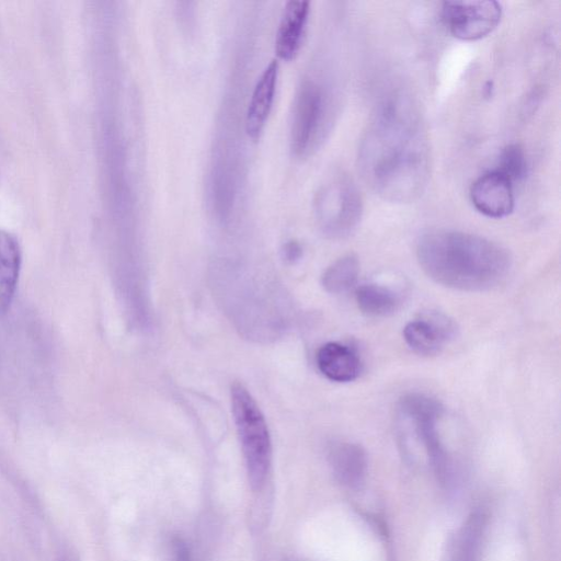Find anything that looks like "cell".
Listing matches in <instances>:
<instances>
[{
	"mask_svg": "<svg viewBox=\"0 0 561 561\" xmlns=\"http://www.w3.org/2000/svg\"><path fill=\"white\" fill-rule=\"evenodd\" d=\"M502 18L496 1H446L443 19L449 32L462 41H477L492 33Z\"/></svg>",
	"mask_w": 561,
	"mask_h": 561,
	"instance_id": "obj_8",
	"label": "cell"
},
{
	"mask_svg": "<svg viewBox=\"0 0 561 561\" xmlns=\"http://www.w3.org/2000/svg\"><path fill=\"white\" fill-rule=\"evenodd\" d=\"M309 1L290 0L286 3L276 32L275 51L284 60L299 51L309 15Z\"/></svg>",
	"mask_w": 561,
	"mask_h": 561,
	"instance_id": "obj_11",
	"label": "cell"
},
{
	"mask_svg": "<svg viewBox=\"0 0 561 561\" xmlns=\"http://www.w3.org/2000/svg\"><path fill=\"white\" fill-rule=\"evenodd\" d=\"M175 561H191L190 552L181 541L175 545Z\"/></svg>",
	"mask_w": 561,
	"mask_h": 561,
	"instance_id": "obj_20",
	"label": "cell"
},
{
	"mask_svg": "<svg viewBox=\"0 0 561 561\" xmlns=\"http://www.w3.org/2000/svg\"><path fill=\"white\" fill-rule=\"evenodd\" d=\"M362 194L347 174L339 173L321 185L314 197L318 225L329 238L351 234L363 215Z\"/></svg>",
	"mask_w": 561,
	"mask_h": 561,
	"instance_id": "obj_6",
	"label": "cell"
},
{
	"mask_svg": "<svg viewBox=\"0 0 561 561\" xmlns=\"http://www.w3.org/2000/svg\"><path fill=\"white\" fill-rule=\"evenodd\" d=\"M301 253H302V249H301L300 244L296 241L291 240L284 245L283 254H284V257L289 262H294V261L298 260L300 257Z\"/></svg>",
	"mask_w": 561,
	"mask_h": 561,
	"instance_id": "obj_19",
	"label": "cell"
},
{
	"mask_svg": "<svg viewBox=\"0 0 561 561\" xmlns=\"http://www.w3.org/2000/svg\"><path fill=\"white\" fill-rule=\"evenodd\" d=\"M403 339L414 353L422 356L436 355L448 343L442 331L422 314L405 324Z\"/></svg>",
	"mask_w": 561,
	"mask_h": 561,
	"instance_id": "obj_15",
	"label": "cell"
},
{
	"mask_svg": "<svg viewBox=\"0 0 561 561\" xmlns=\"http://www.w3.org/2000/svg\"><path fill=\"white\" fill-rule=\"evenodd\" d=\"M329 462L337 480L350 486H358L366 472V454L354 443L340 442L331 446Z\"/></svg>",
	"mask_w": 561,
	"mask_h": 561,
	"instance_id": "obj_14",
	"label": "cell"
},
{
	"mask_svg": "<svg viewBox=\"0 0 561 561\" xmlns=\"http://www.w3.org/2000/svg\"><path fill=\"white\" fill-rule=\"evenodd\" d=\"M495 170L512 183L522 181L528 170L524 148L519 144H511L504 147L499 156L497 168Z\"/></svg>",
	"mask_w": 561,
	"mask_h": 561,
	"instance_id": "obj_18",
	"label": "cell"
},
{
	"mask_svg": "<svg viewBox=\"0 0 561 561\" xmlns=\"http://www.w3.org/2000/svg\"><path fill=\"white\" fill-rule=\"evenodd\" d=\"M358 309L369 317H387L399 307L400 299L390 288L378 284H364L356 289Z\"/></svg>",
	"mask_w": 561,
	"mask_h": 561,
	"instance_id": "obj_16",
	"label": "cell"
},
{
	"mask_svg": "<svg viewBox=\"0 0 561 561\" xmlns=\"http://www.w3.org/2000/svg\"><path fill=\"white\" fill-rule=\"evenodd\" d=\"M321 374L335 382L355 380L362 370V363L356 352L339 342L323 344L316 356Z\"/></svg>",
	"mask_w": 561,
	"mask_h": 561,
	"instance_id": "obj_12",
	"label": "cell"
},
{
	"mask_svg": "<svg viewBox=\"0 0 561 561\" xmlns=\"http://www.w3.org/2000/svg\"><path fill=\"white\" fill-rule=\"evenodd\" d=\"M470 199L474 208L486 217H506L515 205L513 183L496 170L486 172L472 183Z\"/></svg>",
	"mask_w": 561,
	"mask_h": 561,
	"instance_id": "obj_9",
	"label": "cell"
},
{
	"mask_svg": "<svg viewBox=\"0 0 561 561\" xmlns=\"http://www.w3.org/2000/svg\"><path fill=\"white\" fill-rule=\"evenodd\" d=\"M358 171L370 190L391 203H411L431 174L428 137L414 102L403 93L385 100L364 130Z\"/></svg>",
	"mask_w": 561,
	"mask_h": 561,
	"instance_id": "obj_1",
	"label": "cell"
},
{
	"mask_svg": "<svg viewBox=\"0 0 561 561\" xmlns=\"http://www.w3.org/2000/svg\"><path fill=\"white\" fill-rule=\"evenodd\" d=\"M231 408L249 482L253 489H260L272 462V443L266 421L242 383L236 382L231 387Z\"/></svg>",
	"mask_w": 561,
	"mask_h": 561,
	"instance_id": "obj_5",
	"label": "cell"
},
{
	"mask_svg": "<svg viewBox=\"0 0 561 561\" xmlns=\"http://www.w3.org/2000/svg\"><path fill=\"white\" fill-rule=\"evenodd\" d=\"M22 262L18 239L0 229V316L11 306L15 295Z\"/></svg>",
	"mask_w": 561,
	"mask_h": 561,
	"instance_id": "obj_13",
	"label": "cell"
},
{
	"mask_svg": "<svg viewBox=\"0 0 561 561\" xmlns=\"http://www.w3.org/2000/svg\"><path fill=\"white\" fill-rule=\"evenodd\" d=\"M444 409L434 398L419 392L404 394L397 407V421L402 433H411L424 446L436 472L444 476L446 455L437 425Z\"/></svg>",
	"mask_w": 561,
	"mask_h": 561,
	"instance_id": "obj_7",
	"label": "cell"
},
{
	"mask_svg": "<svg viewBox=\"0 0 561 561\" xmlns=\"http://www.w3.org/2000/svg\"><path fill=\"white\" fill-rule=\"evenodd\" d=\"M336 115L331 90L311 78H305L296 92L289 141L293 153L305 157L316 150L329 135Z\"/></svg>",
	"mask_w": 561,
	"mask_h": 561,
	"instance_id": "obj_4",
	"label": "cell"
},
{
	"mask_svg": "<svg viewBox=\"0 0 561 561\" xmlns=\"http://www.w3.org/2000/svg\"><path fill=\"white\" fill-rule=\"evenodd\" d=\"M222 305L238 329L255 340H268L284 329L275 291L249 272H217Z\"/></svg>",
	"mask_w": 561,
	"mask_h": 561,
	"instance_id": "obj_3",
	"label": "cell"
},
{
	"mask_svg": "<svg viewBox=\"0 0 561 561\" xmlns=\"http://www.w3.org/2000/svg\"><path fill=\"white\" fill-rule=\"evenodd\" d=\"M278 61L272 59L260 75L245 113V131L250 138L256 139L266 123L272 108L278 77Z\"/></svg>",
	"mask_w": 561,
	"mask_h": 561,
	"instance_id": "obj_10",
	"label": "cell"
},
{
	"mask_svg": "<svg viewBox=\"0 0 561 561\" xmlns=\"http://www.w3.org/2000/svg\"><path fill=\"white\" fill-rule=\"evenodd\" d=\"M359 275V261L354 254H346L334 261L322 275L323 288L333 295L351 290Z\"/></svg>",
	"mask_w": 561,
	"mask_h": 561,
	"instance_id": "obj_17",
	"label": "cell"
},
{
	"mask_svg": "<svg viewBox=\"0 0 561 561\" xmlns=\"http://www.w3.org/2000/svg\"><path fill=\"white\" fill-rule=\"evenodd\" d=\"M416 256L435 283L462 291H483L503 283L512 267L510 252L483 237L433 230L417 241Z\"/></svg>",
	"mask_w": 561,
	"mask_h": 561,
	"instance_id": "obj_2",
	"label": "cell"
}]
</instances>
